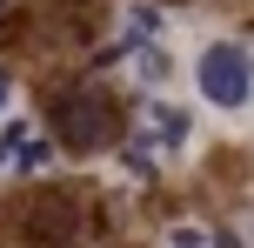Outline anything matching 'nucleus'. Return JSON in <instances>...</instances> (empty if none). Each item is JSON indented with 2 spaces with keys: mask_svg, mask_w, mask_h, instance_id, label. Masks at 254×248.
Segmentation results:
<instances>
[{
  "mask_svg": "<svg viewBox=\"0 0 254 248\" xmlns=\"http://www.w3.org/2000/svg\"><path fill=\"white\" fill-rule=\"evenodd\" d=\"M54 128L74 148H107L121 134V114H114V101L101 87H61L54 94Z\"/></svg>",
  "mask_w": 254,
  "mask_h": 248,
  "instance_id": "nucleus-1",
  "label": "nucleus"
},
{
  "mask_svg": "<svg viewBox=\"0 0 254 248\" xmlns=\"http://www.w3.org/2000/svg\"><path fill=\"white\" fill-rule=\"evenodd\" d=\"M201 94L214 107H248L254 101V54L234 47V40H214L201 54Z\"/></svg>",
  "mask_w": 254,
  "mask_h": 248,
  "instance_id": "nucleus-2",
  "label": "nucleus"
},
{
  "mask_svg": "<svg viewBox=\"0 0 254 248\" xmlns=\"http://www.w3.org/2000/svg\"><path fill=\"white\" fill-rule=\"evenodd\" d=\"M27 235L34 242H74L80 235V222H74V195H67V188H47V195L40 201H27Z\"/></svg>",
  "mask_w": 254,
  "mask_h": 248,
  "instance_id": "nucleus-3",
  "label": "nucleus"
},
{
  "mask_svg": "<svg viewBox=\"0 0 254 248\" xmlns=\"http://www.w3.org/2000/svg\"><path fill=\"white\" fill-rule=\"evenodd\" d=\"M0 155H7V168L13 174H40L54 161V141L40 128H27V121H7V134H0Z\"/></svg>",
  "mask_w": 254,
  "mask_h": 248,
  "instance_id": "nucleus-4",
  "label": "nucleus"
},
{
  "mask_svg": "<svg viewBox=\"0 0 254 248\" xmlns=\"http://www.w3.org/2000/svg\"><path fill=\"white\" fill-rule=\"evenodd\" d=\"M140 128H147L154 148H188L194 141V114L181 101H147V107H140Z\"/></svg>",
  "mask_w": 254,
  "mask_h": 248,
  "instance_id": "nucleus-5",
  "label": "nucleus"
},
{
  "mask_svg": "<svg viewBox=\"0 0 254 248\" xmlns=\"http://www.w3.org/2000/svg\"><path fill=\"white\" fill-rule=\"evenodd\" d=\"M140 74L161 81V74H167V54H161V47H140Z\"/></svg>",
  "mask_w": 254,
  "mask_h": 248,
  "instance_id": "nucleus-6",
  "label": "nucleus"
},
{
  "mask_svg": "<svg viewBox=\"0 0 254 248\" xmlns=\"http://www.w3.org/2000/svg\"><path fill=\"white\" fill-rule=\"evenodd\" d=\"M167 248H214V242H207L201 228H174V235H167Z\"/></svg>",
  "mask_w": 254,
  "mask_h": 248,
  "instance_id": "nucleus-7",
  "label": "nucleus"
},
{
  "mask_svg": "<svg viewBox=\"0 0 254 248\" xmlns=\"http://www.w3.org/2000/svg\"><path fill=\"white\" fill-rule=\"evenodd\" d=\"M127 27H134V34H154V27H161V13H154V7H134V13H127Z\"/></svg>",
  "mask_w": 254,
  "mask_h": 248,
  "instance_id": "nucleus-8",
  "label": "nucleus"
},
{
  "mask_svg": "<svg viewBox=\"0 0 254 248\" xmlns=\"http://www.w3.org/2000/svg\"><path fill=\"white\" fill-rule=\"evenodd\" d=\"M7 101H13V81H7V74H0V107H7Z\"/></svg>",
  "mask_w": 254,
  "mask_h": 248,
  "instance_id": "nucleus-9",
  "label": "nucleus"
},
{
  "mask_svg": "<svg viewBox=\"0 0 254 248\" xmlns=\"http://www.w3.org/2000/svg\"><path fill=\"white\" fill-rule=\"evenodd\" d=\"M0 7H7V0H0Z\"/></svg>",
  "mask_w": 254,
  "mask_h": 248,
  "instance_id": "nucleus-10",
  "label": "nucleus"
}]
</instances>
